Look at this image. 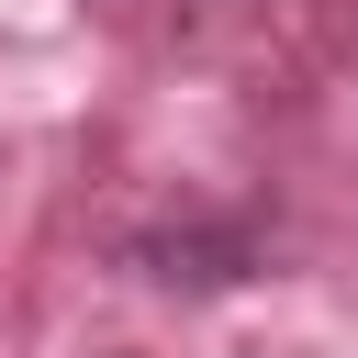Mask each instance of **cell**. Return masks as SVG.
<instances>
[{
    "label": "cell",
    "mask_w": 358,
    "mask_h": 358,
    "mask_svg": "<svg viewBox=\"0 0 358 358\" xmlns=\"http://www.w3.org/2000/svg\"><path fill=\"white\" fill-rule=\"evenodd\" d=\"M134 268L157 291H235L257 268V224H157L134 235Z\"/></svg>",
    "instance_id": "obj_1"
}]
</instances>
